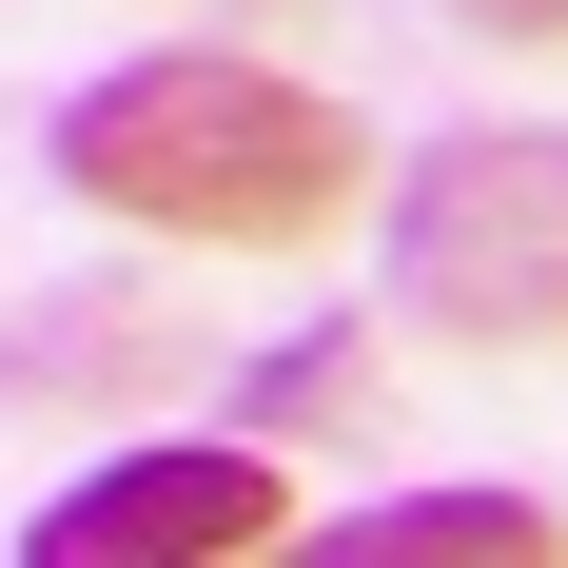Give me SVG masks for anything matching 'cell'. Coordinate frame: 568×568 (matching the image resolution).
<instances>
[{
	"label": "cell",
	"instance_id": "obj_1",
	"mask_svg": "<svg viewBox=\"0 0 568 568\" xmlns=\"http://www.w3.org/2000/svg\"><path fill=\"white\" fill-rule=\"evenodd\" d=\"M59 176H79L118 235L314 255L373 158H353V118L314 99V79H275V59H235V40H158V59H118V79L59 99Z\"/></svg>",
	"mask_w": 568,
	"mask_h": 568
},
{
	"label": "cell",
	"instance_id": "obj_2",
	"mask_svg": "<svg viewBox=\"0 0 568 568\" xmlns=\"http://www.w3.org/2000/svg\"><path fill=\"white\" fill-rule=\"evenodd\" d=\"M393 314L452 353H568V118H470L393 176Z\"/></svg>",
	"mask_w": 568,
	"mask_h": 568
},
{
	"label": "cell",
	"instance_id": "obj_3",
	"mask_svg": "<svg viewBox=\"0 0 568 568\" xmlns=\"http://www.w3.org/2000/svg\"><path fill=\"white\" fill-rule=\"evenodd\" d=\"M294 529V470L255 432H158V452H99L79 490L20 510V568H235Z\"/></svg>",
	"mask_w": 568,
	"mask_h": 568
},
{
	"label": "cell",
	"instance_id": "obj_4",
	"mask_svg": "<svg viewBox=\"0 0 568 568\" xmlns=\"http://www.w3.org/2000/svg\"><path fill=\"white\" fill-rule=\"evenodd\" d=\"M314 549L334 568H549L568 510L549 490H373V510H334Z\"/></svg>",
	"mask_w": 568,
	"mask_h": 568
},
{
	"label": "cell",
	"instance_id": "obj_5",
	"mask_svg": "<svg viewBox=\"0 0 568 568\" xmlns=\"http://www.w3.org/2000/svg\"><path fill=\"white\" fill-rule=\"evenodd\" d=\"M353 393H373V353H353V334H294L275 373H255V432H334Z\"/></svg>",
	"mask_w": 568,
	"mask_h": 568
},
{
	"label": "cell",
	"instance_id": "obj_6",
	"mask_svg": "<svg viewBox=\"0 0 568 568\" xmlns=\"http://www.w3.org/2000/svg\"><path fill=\"white\" fill-rule=\"evenodd\" d=\"M470 40H568V0H452Z\"/></svg>",
	"mask_w": 568,
	"mask_h": 568
}]
</instances>
